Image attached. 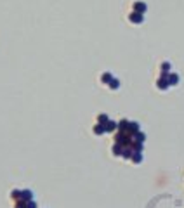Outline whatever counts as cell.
I'll return each instance as SVG.
<instances>
[{"label": "cell", "mask_w": 184, "mask_h": 208, "mask_svg": "<svg viewBox=\"0 0 184 208\" xmlns=\"http://www.w3.org/2000/svg\"><path fill=\"white\" fill-rule=\"evenodd\" d=\"M99 121H108V116H106V115H99Z\"/></svg>", "instance_id": "5"}, {"label": "cell", "mask_w": 184, "mask_h": 208, "mask_svg": "<svg viewBox=\"0 0 184 208\" xmlns=\"http://www.w3.org/2000/svg\"><path fill=\"white\" fill-rule=\"evenodd\" d=\"M118 87V80H111V89H116Z\"/></svg>", "instance_id": "6"}, {"label": "cell", "mask_w": 184, "mask_h": 208, "mask_svg": "<svg viewBox=\"0 0 184 208\" xmlns=\"http://www.w3.org/2000/svg\"><path fill=\"white\" fill-rule=\"evenodd\" d=\"M134 7H135V9L139 10V12H144V10H146V5H144L143 2H137V4H135Z\"/></svg>", "instance_id": "3"}, {"label": "cell", "mask_w": 184, "mask_h": 208, "mask_svg": "<svg viewBox=\"0 0 184 208\" xmlns=\"http://www.w3.org/2000/svg\"><path fill=\"white\" fill-rule=\"evenodd\" d=\"M169 82H170V85H177L179 76H177V75H170V76H169Z\"/></svg>", "instance_id": "2"}, {"label": "cell", "mask_w": 184, "mask_h": 208, "mask_svg": "<svg viewBox=\"0 0 184 208\" xmlns=\"http://www.w3.org/2000/svg\"><path fill=\"white\" fill-rule=\"evenodd\" d=\"M26 208H37V203L33 199H30V201H26Z\"/></svg>", "instance_id": "4"}, {"label": "cell", "mask_w": 184, "mask_h": 208, "mask_svg": "<svg viewBox=\"0 0 184 208\" xmlns=\"http://www.w3.org/2000/svg\"><path fill=\"white\" fill-rule=\"evenodd\" d=\"M143 19H144L143 14H139V12H134L132 16H130V21H132V23H141Z\"/></svg>", "instance_id": "1"}]
</instances>
